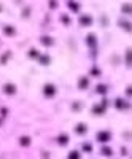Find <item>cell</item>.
Listing matches in <instances>:
<instances>
[{"mask_svg": "<svg viewBox=\"0 0 132 159\" xmlns=\"http://www.w3.org/2000/svg\"><path fill=\"white\" fill-rule=\"evenodd\" d=\"M78 22H80V26H83V27H89V26H92V18L88 16V14H81V16L78 18Z\"/></svg>", "mask_w": 132, "mask_h": 159, "instance_id": "6da1fadb", "label": "cell"}, {"mask_svg": "<svg viewBox=\"0 0 132 159\" xmlns=\"http://www.w3.org/2000/svg\"><path fill=\"white\" fill-rule=\"evenodd\" d=\"M43 94H45L46 97L56 96V86H54V84H51V83L45 84V86H43Z\"/></svg>", "mask_w": 132, "mask_h": 159, "instance_id": "7a4b0ae2", "label": "cell"}, {"mask_svg": "<svg viewBox=\"0 0 132 159\" xmlns=\"http://www.w3.org/2000/svg\"><path fill=\"white\" fill-rule=\"evenodd\" d=\"M111 138V134L108 131H100V132H97V140L100 143H105V142H108Z\"/></svg>", "mask_w": 132, "mask_h": 159, "instance_id": "3957f363", "label": "cell"}, {"mask_svg": "<svg viewBox=\"0 0 132 159\" xmlns=\"http://www.w3.org/2000/svg\"><path fill=\"white\" fill-rule=\"evenodd\" d=\"M40 43L43 46H53L54 45V38L49 37V35H43V37H40Z\"/></svg>", "mask_w": 132, "mask_h": 159, "instance_id": "277c9868", "label": "cell"}, {"mask_svg": "<svg viewBox=\"0 0 132 159\" xmlns=\"http://www.w3.org/2000/svg\"><path fill=\"white\" fill-rule=\"evenodd\" d=\"M3 92L8 94V96H13V94H16V86H14L13 83L3 84Z\"/></svg>", "mask_w": 132, "mask_h": 159, "instance_id": "5b68a950", "label": "cell"}, {"mask_svg": "<svg viewBox=\"0 0 132 159\" xmlns=\"http://www.w3.org/2000/svg\"><path fill=\"white\" fill-rule=\"evenodd\" d=\"M115 107L118 108V110H126V108H129V102H126L124 99H116Z\"/></svg>", "mask_w": 132, "mask_h": 159, "instance_id": "8992f818", "label": "cell"}, {"mask_svg": "<svg viewBox=\"0 0 132 159\" xmlns=\"http://www.w3.org/2000/svg\"><path fill=\"white\" fill-rule=\"evenodd\" d=\"M67 7H69L73 13H78V11H80V5H78L77 2H73V0H67Z\"/></svg>", "mask_w": 132, "mask_h": 159, "instance_id": "52a82bcc", "label": "cell"}, {"mask_svg": "<svg viewBox=\"0 0 132 159\" xmlns=\"http://www.w3.org/2000/svg\"><path fill=\"white\" fill-rule=\"evenodd\" d=\"M88 86H89V80H88L86 76H81V78L78 80V88H80V89H86Z\"/></svg>", "mask_w": 132, "mask_h": 159, "instance_id": "ba28073f", "label": "cell"}, {"mask_svg": "<svg viewBox=\"0 0 132 159\" xmlns=\"http://www.w3.org/2000/svg\"><path fill=\"white\" fill-rule=\"evenodd\" d=\"M69 135L67 134H61L59 137H57V143H59V145H67V143H69Z\"/></svg>", "mask_w": 132, "mask_h": 159, "instance_id": "9c48e42d", "label": "cell"}, {"mask_svg": "<svg viewBox=\"0 0 132 159\" xmlns=\"http://www.w3.org/2000/svg\"><path fill=\"white\" fill-rule=\"evenodd\" d=\"M86 131H88V127H86L84 123H80V124H77V127H75V132H77V134H86Z\"/></svg>", "mask_w": 132, "mask_h": 159, "instance_id": "30bf717a", "label": "cell"}, {"mask_svg": "<svg viewBox=\"0 0 132 159\" xmlns=\"http://www.w3.org/2000/svg\"><path fill=\"white\" fill-rule=\"evenodd\" d=\"M3 34L5 35H10V37H11V35L16 34V29H14L13 26H5V27H3Z\"/></svg>", "mask_w": 132, "mask_h": 159, "instance_id": "8fae6325", "label": "cell"}, {"mask_svg": "<svg viewBox=\"0 0 132 159\" xmlns=\"http://www.w3.org/2000/svg\"><path fill=\"white\" fill-rule=\"evenodd\" d=\"M19 145H21V146H29V145H30V137L22 135V137L19 138Z\"/></svg>", "mask_w": 132, "mask_h": 159, "instance_id": "7c38bea8", "label": "cell"}, {"mask_svg": "<svg viewBox=\"0 0 132 159\" xmlns=\"http://www.w3.org/2000/svg\"><path fill=\"white\" fill-rule=\"evenodd\" d=\"M86 42H88V45L89 46H96V43H97V40H96V35L94 34H89L86 37Z\"/></svg>", "mask_w": 132, "mask_h": 159, "instance_id": "4fadbf2b", "label": "cell"}, {"mask_svg": "<svg viewBox=\"0 0 132 159\" xmlns=\"http://www.w3.org/2000/svg\"><path fill=\"white\" fill-rule=\"evenodd\" d=\"M105 108L107 107H104V105H96V107H92V113H96V115H102L105 111Z\"/></svg>", "mask_w": 132, "mask_h": 159, "instance_id": "5bb4252c", "label": "cell"}, {"mask_svg": "<svg viewBox=\"0 0 132 159\" xmlns=\"http://www.w3.org/2000/svg\"><path fill=\"white\" fill-rule=\"evenodd\" d=\"M38 61L42 65H49V62H51V59H49V56H38Z\"/></svg>", "mask_w": 132, "mask_h": 159, "instance_id": "9a60e30c", "label": "cell"}, {"mask_svg": "<svg viewBox=\"0 0 132 159\" xmlns=\"http://www.w3.org/2000/svg\"><path fill=\"white\" fill-rule=\"evenodd\" d=\"M96 91H97L99 94H102V96H105V94H107V91H108V88L105 86V84H97Z\"/></svg>", "mask_w": 132, "mask_h": 159, "instance_id": "2e32d148", "label": "cell"}, {"mask_svg": "<svg viewBox=\"0 0 132 159\" xmlns=\"http://www.w3.org/2000/svg\"><path fill=\"white\" fill-rule=\"evenodd\" d=\"M121 11H123L124 14H131V13H132V7H131L129 3H124V5L121 7Z\"/></svg>", "mask_w": 132, "mask_h": 159, "instance_id": "e0dca14e", "label": "cell"}, {"mask_svg": "<svg viewBox=\"0 0 132 159\" xmlns=\"http://www.w3.org/2000/svg\"><path fill=\"white\" fill-rule=\"evenodd\" d=\"M119 26H121L124 30H127V32H131L132 30V27H131V22H127V21H119Z\"/></svg>", "mask_w": 132, "mask_h": 159, "instance_id": "ac0fdd59", "label": "cell"}, {"mask_svg": "<svg viewBox=\"0 0 132 159\" xmlns=\"http://www.w3.org/2000/svg\"><path fill=\"white\" fill-rule=\"evenodd\" d=\"M100 153H102V154H104V156H111V154H113V151H111V148H108V146H104V148L100 150Z\"/></svg>", "mask_w": 132, "mask_h": 159, "instance_id": "d6986e66", "label": "cell"}, {"mask_svg": "<svg viewBox=\"0 0 132 159\" xmlns=\"http://www.w3.org/2000/svg\"><path fill=\"white\" fill-rule=\"evenodd\" d=\"M61 21H62L65 26H70V22H72V19H70V18L67 16V14H62V16H61Z\"/></svg>", "mask_w": 132, "mask_h": 159, "instance_id": "ffe728a7", "label": "cell"}, {"mask_svg": "<svg viewBox=\"0 0 132 159\" xmlns=\"http://www.w3.org/2000/svg\"><path fill=\"white\" fill-rule=\"evenodd\" d=\"M69 158L70 159H78V158H80V153H78V151H70L69 153Z\"/></svg>", "mask_w": 132, "mask_h": 159, "instance_id": "44dd1931", "label": "cell"}, {"mask_svg": "<svg viewBox=\"0 0 132 159\" xmlns=\"http://www.w3.org/2000/svg\"><path fill=\"white\" fill-rule=\"evenodd\" d=\"M10 54H11V53H7V54L2 56V57H0V64H7V61H8V57H10Z\"/></svg>", "mask_w": 132, "mask_h": 159, "instance_id": "7402d4cb", "label": "cell"}, {"mask_svg": "<svg viewBox=\"0 0 132 159\" xmlns=\"http://www.w3.org/2000/svg\"><path fill=\"white\" fill-rule=\"evenodd\" d=\"M91 75H92V76H99V75H100V70H99L97 67H92V69H91Z\"/></svg>", "mask_w": 132, "mask_h": 159, "instance_id": "603a6c76", "label": "cell"}, {"mask_svg": "<svg viewBox=\"0 0 132 159\" xmlns=\"http://www.w3.org/2000/svg\"><path fill=\"white\" fill-rule=\"evenodd\" d=\"M29 57H38V51L32 48L30 51H29Z\"/></svg>", "mask_w": 132, "mask_h": 159, "instance_id": "cb8c5ba5", "label": "cell"}, {"mask_svg": "<svg viewBox=\"0 0 132 159\" xmlns=\"http://www.w3.org/2000/svg\"><path fill=\"white\" fill-rule=\"evenodd\" d=\"M126 64H127V65H131V49H127V51H126Z\"/></svg>", "mask_w": 132, "mask_h": 159, "instance_id": "d4e9b609", "label": "cell"}, {"mask_svg": "<svg viewBox=\"0 0 132 159\" xmlns=\"http://www.w3.org/2000/svg\"><path fill=\"white\" fill-rule=\"evenodd\" d=\"M83 150H84L86 153H91V151H92V146H91L89 143H84V145H83Z\"/></svg>", "mask_w": 132, "mask_h": 159, "instance_id": "484cf974", "label": "cell"}, {"mask_svg": "<svg viewBox=\"0 0 132 159\" xmlns=\"http://www.w3.org/2000/svg\"><path fill=\"white\" fill-rule=\"evenodd\" d=\"M7 113H8V108H5V107H2L0 108V116L3 118V116H7Z\"/></svg>", "mask_w": 132, "mask_h": 159, "instance_id": "4316f807", "label": "cell"}, {"mask_svg": "<svg viewBox=\"0 0 132 159\" xmlns=\"http://www.w3.org/2000/svg\"><path fill=\"white\" fill-rule=\"evenodd\" d=\"M49 8H51V10L57 8V2H56V0H49Z\"/></svg>", "mask_w": 132, "mask_h": 159, "instance_id": "83f0119b", "label": "cell"}, {"mask_svg": "<svg viewBox=\"0 0 132 159\" xmlns=\"http://www.w3.org/2000/svg\"><path fill=\"white\" fill-rule=\"evenodd\" d=\"M29 14H30V8H24L22 10V18H27Z\"/></svg>", "mask_w": 132, "mask_h": 159, "instance_id": "f1b7e54d", "label": "cell"}, {"mask_svg": "<svg viewBox=\"0 0 132 159\" xmlns=\"http://www.w3.org/2000/svg\"><path fill=\"white\" fill-rule=\"evenodd\" d=\"M126 94H127V96H131V94H132V88H131V86L126 88Z\"/></svg>", "mask_w": 132, "mask_h": 159, "instance_id": "f546056e", "label": "cell"}, {"mask_svg": "<svg viewBox=\"0 0 132 159\" xmlns=\"http://www.w3.org/2000/svg\"><path fill=\"white\" fill-rule=\"evenodd\" d=\"M80 108H81L80 104H73V110H80Z\"/></svg>", "mask_w": 132, "mask_h": 159, "instance_id": "4dcf8cb0", "label": "cell"}, {"mask_svg": "<svg viewBox=\"0 0 132 159\" xmlns=\"http://www.w3.org/2000/svg\"><path fill=\"white\" fill-rule=\"evenodd\" d=\"M0 124H2V118H0Z\"/></svg>", "mask_w": 132, "mask_h": 159, "instance_id": "1f68e13d", "label": "cell"}]
</instances>
